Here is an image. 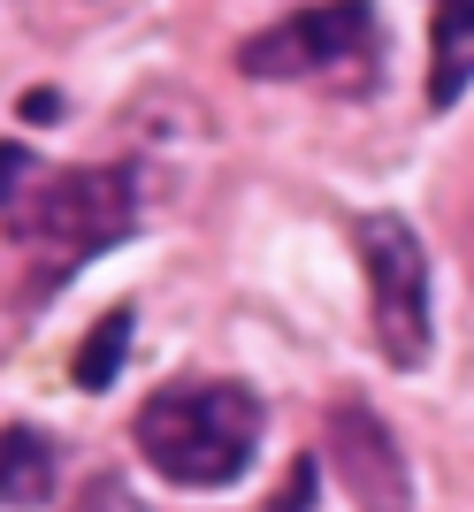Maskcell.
Instances as JSON below:
<instances>
[{"mask_svg": "<svg viewBox=\"0 0 474 512\" xmlns=\"http://www.w3.org/2000/svg\"><path fill=\"white\" fill-rule=\"evenodd\" d=\"M138 459L176 490H222L260 451V398L245 383H169L153 390L138 421Z\"/></svg>", "mask_w": 474, "mask_h": 512, "instance_id": "1", "label": "cell"}, {"mask_svg": "<svg viewBox=\"0 0 474 512\" xmlns=\"http://www.w3.org/2000/svg\"><path fill=\"white\" fill-rule=\"evenodd\" d=\"M130 230H138V176L130 169H54L31 192V214L8 222V237L39 253V276L23 283V306H46L54 283H69L85 260L115 253Z\"/></svg>", "mask_w": 474, "mask_h": 512, "instance_id": "2", "label": "cell"}, {"mask_svg": "<svg viewBox=\"0 0 474 512\" xmlns=\"http://www.w3.org/2000/svg\"><path fill=\"white\" fill-rule=\"evenodd\" d=\"M245 77H306V85H337V92H367L383 77V16L375 0H322L283 16L276 31H253L237 46Z\"/></svg>", "mask_w": 474, "mask_h": 512, "instance_id": "3", "label": "cell"}, {"mask_svg": "<svg viewBox=\"0 0 474 512\" xmlns=\"http://www.w3.org/2000/svg\"><path fill=\"white\" fill-rule=\"evenodd\" d=\"M360 268H367V306L390 367H429L436 321H429V253L406 214H360Z\"/></svg>", "mask_w": 474, "mask_h": 512, "instance_id": "4", "label": "cell"}, {"mask_svg": "<svg viewBox=\"0 0 474 512\" xmlns=\"http://www.w3.org/2000/svg\"><path fill=\"white\" fill-rule=\"evenodd\" d=\"M322 451H329L337 490L352 497V512H413L406 451H398V436L383 428V413H375V406L337 398V406H329V421H322Z\"/></svg>", "mask_w": 474, "mask_h": 512, "instance_id": "5", "label": "cell"}, {"mask_svg": "<svg viewBox=\"0 0 474 512\" xmlns=\"http://www.w3.org/2000/svg\"><path fill=\"white\" fill-rule=\"evenodd\" d=\"M474 85V0H429V107H459Z\"/></svg>", "mask_w": 474, "mask_h": 512, "instance_id": "6", "label": "cell"}, {"mask_svg": "<svg viewBox=\"0 0 474 512\" xmlns=\"http://www.w3.org/2000/svg\"><path fill=\"white\" fill-rule=\"evenodd\" d=\"M130 329H138V314H130V306H108V314H100V329L77 344L69 383H77V390H115V375H123V352H130Z\"/></svg>", "mask_w": 474, "mask_h": 512, "instance_id": "7", "label": "cell"}, {"mask_svg": "<svg viewBox=\"0 0 474 512\" xmlns=\"http://www.w3.org/2000/svg\"><path fill=\"white\" fill-rule=\"evenodd\" d=\"M46 505V444L31 436V421H8V512Z\"/></svg>", "mask_w": 474, "mask_h": 512, "instance_id": "8", "label": "cell"}, {"mask_svg": "<svg viewBox=\"0 0 474 512\" xmlns=\"http://www.w3.org/2000/svg\"><path fill=\"white\" fill-rule=\"evenodd\" d=\"M314 482H322V467H314V459H299V467H291V490L276 497V512H306V505H314Z\"/></svg>", "mask_w": 474, "mask_h": 512, "instance_id": "9", "label": "cell"}, {"mask_svg": "<svg viewBox=\"0 0 474 512\" xmlns=\"http://www.w3.org/2000/svg\"><path fill=\"white\" fill-rule=\"evenodd\" d=\"M54 107H62L54 92H23V100H16V115H31V123H54Z\"/></svg>", "mask_w": 474, "mask_h": 512, "instance_id": "10", "label": "cell"}]
</instances>
